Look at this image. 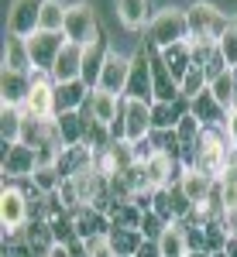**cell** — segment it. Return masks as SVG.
<instances>
[{
  "label": "cell",
  "instance_id": "1",
  "mask_svg": "<svg viewBox=\"0 0 237 257\" xmlns=\"http://www.w3.org/2000/svg\"><path fill=\"white\" fill-rule=\"evenodd\" d=\"M186 24H189V45H217L227 31L230 21L213 4H193L186 7Z\"/></svg>",
  "mask_w": 237,
  "mask_h": 257
},
{
  "label": "cell",
  "instance_id": "2",
  "mask_svg": "<svg viewBox=\"0 0 237 257\" xmlns=\"http://www.w3.org/2000/svg\"><path fill=\"white\" fill-rule=\"evenodd\" d=\"M179 41H189L186 11L169 7V11L155 14V21L148 24V41H144V45H151V48H158V52H165V48H172V45H179Z\"/></svg>",
  "mask_w": 237,
  "mask_h": 257
},
{
  "label": "cell",
  "instance_id": "3",
  "mask_svg": "<svg viewBox=\"0 0 237 257\" xmlns=\"http://www.w3.org/2000/svg\"><path fill=\"white\" fill-rule=\"evenodd\" d=\"M0 223H4V233L24 230L31 223V199L24 196L14 182H4V192H0Z\"/></svg>",
  "mask_w": 237,
  "mask_h": 257
},
{
  "label": "cell",
  "instance_id": "4",
  "mask_svg": "<svg viewBox=\"0 0 237 257\" xmlns=\"http://www.w3.org/2000/svg\"><path fill=\"white\" fill-rule=\"evenodd\" d=\"M127 99H141V103H155V79H151V52L148 45H141L131 55V76H127Z\"/></svg>",
  "mask_w": 237,
  "mask_h": 257
},
{
  "label": "cell",
  "instance_id": "5",
  "mask_svg": "<svg viewBox=\"0 0 237 257\" xmlns=\"http://www.w3.org/2000/svg\"><path fill=\"white\" fill-rule=\"evenodd\" d=\"M21 110L38 120L55 117V79H52V72H31V93H28Z\"/></svg>",
  "mask_w": 237,
  "mask_h": 257
},
{
  "label": "cell",
  "instance_id": "6",
  "mask_svg": "<svg viewBox=\"0 0 237 257\" xmlns=\"http://www.w3.org/2000/svg\"><path fill=\"white\" fill-rule=\"evenodd\" d=\"M28 41V52H31V62H35V72H52V65L59 59V52L65 48V35L62 31H35Z\"/></svg>",
  "mask_w": 237,
  "mask_h": 257
},
{
  "label": "cell",
  "instance_id": "7",
  "mask_svg": "<svg viewBox=\"0 0 237 257\" xmlns=\"http://www.w3.org/2000/svg\"><path fill=\"white\" fill-rule=\"evenodd\" d=\"M65 38L72 41V45H90V41L100 38V28H97V14H93V7L90 4H72L69 7V14H65Z\"/></svg>",
  "mask_w": 237,
  "mask_h": 257
},
{
  "label": "cell",
  "instance_id": "8",
  "mask_svg": "<svg viewBox=\"0 0 237 257\" xmlns=\"http://www.w3.org/2000/svg\"><path fill=\"white\" fill-rule=\"evenodd\" d=\"M41 7L45 0H14L7 11V31L18 38H31L41 28Z\"/></svg>",
  "mask_w": 237,
  "mask_h": 257
},
{
  "label": "cell",
  "instance_id": "9",
  "mask_svg": "<svg viewBox=\"0 0 237 257\" xmlns=\"http://www.w3.org/2000/svg\"><path fill=\"white\" fill-rule=\"evenodd\" d=\"M38 172V151L28 144H11L4 148V178L18 182V178H31Z\"/></svg>",
  "mask_w": 237,
  "mask_h": 257
},
{
  "label": "cell",
  "instance_id": "10",
  "mask_svg": "<svg viewBox=\"0 0 237 257\" xmlns=\"http://www.w3.org/2000/svg\"><path fill=\"white\" fill-rule=\"evenodd\" d=\"M127 76H131V59L120 55L117 48H110V55H107V62H103V72H100L97 89L114 93V96H124V89H127Z\"/></svg>",
  "mask_w": 237,
  "mask_h": 257
},
{
  "label": "cell",
  "instance_id": "11",
  "mask_svg": "<svg viewBox=\"0 0 237 257\" xmlns=\"http://www.w3.org/2000/svg\"><path fill=\"white\" fill-rule=\"evenodd\" d=\"M151 209H155L165 223H179L182 216H189L196 206L186 199L182 185L176 182V185H169V189H158V192H155V206H151Z\"/></svg>",
  "mask_w": 237,
  "mask_h": 257
},
{
  "label": "cell",
  "instance_id": "12",
  "mask_svg": "<svg viewBox=\"0 0 237 257\" xmlns=\"http://www.w3.org/2000/svg\"><path fill=\"white\" fill-rule=\"evenodd\" d=\"M155 127H151V103H141V99H127L124 96V141H141L148 138Z\"/></svg>",
  "mask_w": 237,
  "mask_h": 257
},
{
  "label": "cell",
  "instance_id": "13",
  "mask_svg": "<svg viewBox=\"0 0 237 257\" xmlns=\"http://www.w3.org/2000/svg\"><path fill=\"white\" fill-rule=\"evenodd\" d=\"M189 113H193L203 127H227V117H230V110H227V106L210 93V86H206V89L189 103Z\"/></svg>",
  "mask_w": 237,
  "mask_h": 257
},
{
  "label": "cell",
  "instance_id": "14",
  "mask_svg": "<svg viewBox=\"0 0 237 257\" xmlns=\"http://www.w3.org/2000/svg\"><path fill=\"white\" fill-rule=\"evenodd\" d=\"M114 11H117V21L127 31H141L155 21L151 0H114Z\"/></svg>",
  "mask_w": 237,
  "mask_h": 257
},
{
  "label": "cell",
  "instance_id": "15",
  "mask_svg": "<svg viewBox=\"0 0 237 257\" xmlns=\"http://www.w3.org/2000/svg\"><path fill=\"white\" fill-rule=\"evenodd\" d=\"M110 55V41L100 35L97 41H90L86 48H83V82L90 86V89H97L100 82V72H103V62Z\"/></svg>",
  "mask_w": 237,
  "mask_h": 257
},
{
  "label": "cell",
  "instance_id": "16",
  "mask_svg": "<svg viewBox=\"0 0 237 257\" xmlns=\"http://www.w3.org/2000/svg\"><path fill=\"white\" fill-rule=\"evenodd\" d=\"M52 79L55 82H76L83 79V45L65 41V48L59 52V59L52 65Z\"/></svg>",
  "mask_w": 237,
  "mask_h": 257
},
{
  "label": "cell",
  "instance_id": "17",
  "mask_svg": "<svg viewBox=\"0 0 237 257\" xmlns=\"http://www.w3.org/2000/svg\"><path fill=\"white\" fill-rule=\"evenodd\" d=\"M72 223H76V237L79 240H93V237L110 233V216L100 213V209H93V206L76 209V213H72Z\"/></svg>",
  "mask_w": 237,
  "mask_h": 257
},
{
  "label": "cell",
  "instance_id": "18",
  "mask_svg": "<svg viewBox=\"0 0 237 257\" xmlns=\"http://www.w3.org/2000/svg\"><path fill=\"white\" fill-rule=\"evenodd\" d=\"M189 117V99H172V103H151V127L155 131H176Z\"/></svg>",
  "mask_w": 237,
  "mask_h": 257
},
{
  "label": "cell",
  "instance_id": "19",
  "mask_svg": "<svg viewBox=\"0 0 237 257\" xmlns=\"http://www.w3.org/2000/svg\"><path fill=\"white\" fill-rule=\"evenodd\" d=\"M90 86L83 79H76V82H55V117L59 113H72V110H79L86 99H90Z\"/></svg>",
  "mask_w": 237,
  "mask_h": 257
},
{
  "label": "cell",
  "instance_id": "20",
  "mask_svg": "<svg viewBox=\"0 0 237 257\" xmlns=\"http://www.w3.org/2000/svg\"><path fill=\"white\" fill-rule=\"evenodd\" d=\"M28 93H31V76L4 69V76H0V96H4V106H24Z\"/></svg>",
  "mask_w": 237,
  "mask_h": 257
},
{
  "label": "cell",
  "instance_id": "21",
  "mask_svg": "<svg viewBox=\"0 0 237 257\" xmlns=\"http://www.w3.org/2000/svg\"><path fill=\"white\" fill-rule=\"evenodd\" d=\"M4 69H11V72H24V76L35 72V62H31V52H28V41L18 38V35H11L7 45H4Z\"/></svg>",
  "mask_w": 237,
  "mask_h": 257
},
{
  "label": "cell",
  "instance_id": "22",
  "mask_svg": "<svg viewBox=\"0 0 237 257\" xmlns=\"http://www.w3.org/2000/svg\"><path fill=\"white\" fill-rule=\"evenodd\" d=\"M90 110H93V120L97 123H114L124 110V96H114V93H103V89H93L90 93Z\"/></svg>",
  "mask_w": 237,
  "mask_h": 257
},
{
  "label": "cell",
  "instance_id": "23",
  "mask_svg": "<svg viewBox=\"0 0 237 257\" xmlns=\"http://www.w3.org/2000/svg\"><path fill=\"white\" fill-rule=\"evenodd\" d=\"M55 123H59V138L65 148H79L83 144V138H86V120H83V113L79 110H72V113H59L55 117Z\"/></svg>",
  "mask_w": 237,
  "mask_h": 257
},
{
  "label": "cell",
  "instance_id": "24",
  "mask_svg": "<svg viewBox=\"0 0 237 257\" xmlns=\"http://www.w3.org/2000/svg\"><path fill=\"white\" fill-rule=\"evenodd\" d=\"M162 62L169 65V72L176 76V82H182V76L193 69V45H189V41H179L172 48H165V52H162Z\"/></svg>",
  "mask_w": 237,
  "mask_h": 257
},
{
  "label": "cell",
  "instance_id": "25",
  "mask_svg": "<svg viewBox=\"0 0 237 257\" xmlns=\"http://www.w3.org/2000/svg\"><path fill=\"white\" fill-rule=\"evenodd\" d=\"M179 185H182L186 199H189L193 206H199L203 199L213 192V185H217V182H213V178H206V175H199L196 168H186V172H182V178H179Z\"/></svg>",
  "mask_w": 237,
  "mask_h": 257
},
{
  "label": "cell",
  "instance_id": "26",
  "mask_svg": "<svg viewBox=\"0 0 237 257\" xmlns=\"http://www.w3.org/2000/svg\"><path fill=\"white\" fill-rule=\"evenodd\" d=\"M86 165H93V151L83 148V144H79V148H65L59 158H55V168H59L62 178H72L76 172H83Z\"/></svg>",
  "mask_w": 237,
  "mask_h": 257
},
{
  "label": "cell",
  "instance_id": "27",
  "mask_svg": "<svg viewBox=\"0 0 237 257\" xmlns=\"http://www.w3.org/2000/svg\"><path fill=\"white\" fill-rule=\"evenodd\" d=\"M21 131H24V110L21 106H4L0 110V138H4V148L21 144Z\"/></svg>",
  "mask_w": 237,
  "mask_h": 257
},
{
  "label": "cell",
  "instance_id": "28",
  "mask_svg": "<svg viewBox=\"0 0 237 257\" xmlns=\"http://www.w3.org/2000/svg\"><path fill=\"white\" fill-rule=\"evenodd\" d=\"M107 237H110V243H114L117 257H134L138 247L144 243V233H141V230H127V226H110Z\"/></svg>",
  "mask_w": 237,
  "mask_h": 257
},
{
  "label": "cell",
  "instance_id": "29",
  "mask_svg": "<svg viewBox=\"0 0 237 257\" xmlns=\"http://www.w3.org/2000/svg\"><path fill=\"white\" fill-rule=\"evenodd\" d=\"M158 247H162V257H189V243H186V233H182L179 223H172V226L162 233Z\"/></svg>",
  "mask_w": 237,
  "mask_h": 257
},
{
  "label": "cell",
  "instance_id": "30",
  "mask_svg": "<svg viewBox=\"0 0 237 257\" xmlns=\"http://www.w3.org/2000/svg\"><path fill=\"white\" fill-rule=\"evenodd\" d=\"M110 216V226H127V230H141V213L134 202H114V209L107 213Z\"/></svg>",
  "mask_w": 237,
  "mask_h": 257
},
{
  "label": "cell",
  "instance_id": "31",
  "mask_svg": "<svg viewBox=\"0 0 237 257\" xmlns=\"http://www.w3.org/2000/svg\"><path fill=\"white\" fill-rule=\"evenodd\" d=\"M65 14H69V7H65L62 0H45L38 31H62V28H65ZM62 35H65V31H62Z\"/></svg>",
  "mask_w": 237,
  "mask_h": 257
},
{
  "label": "cell",
  "instance_id": "32",
  "mask_svg": "<svg viewBox=\"0 0 237 257\" xmlns=\"http://www.w3.org/2000/svg\"><path fill=\"white\" fill-rule=\"evenodd\" d=\"M206 86H210V79H206V72H203L199 65H193V69H189V72L182 76V82H179V96L193 103V99H196L199 93L206 89Z\"/></svg>",
  "mask_w": 237,
  "mask_h": 257
},
{
  "label": "cell",
  "instance_id": "33",
  "mask_svg": "<svg viewBox=\"0 0 237 257\" xmlns=\"http://www.w3.org/2000/svg\"><path fill=\"white\" fill-rule=\"evenodd\" d=\"M210 93L227 106V110H234L237 106V82H234V72H223L220 79H213L210 82Z\"/></svg>",
  "mask_w": 237,
  "mask_h": 257
},
{
  "label": "cell",
  "instance_id": "34",
  "mask_svg": "<svg viewBox=\"0 0 237 257\" xmlns=\"http://www.w3.org/2000/svg\"><path fill=\"white\" fill-rule=\"evenodd\" d=\"M4 257H38V250L24 240V230L4 233Z\"/></svg>",
  "mask_w": 237,
  "mask_h": 257
},
{
  "label": "cell",
  "instance_id": "35",
  "mask_svg": "<svg viewBox=\"0 0 237 257\" xmlns=\"http://www.w3.org/2000/svg\"><path fill=\"white\" fill-rule=\"evenodd\" d=\"M31 182H35V189H38V192L52 196V192L62 185V175H59V168H55V165H38V172L31 175Z\"/></svg>",
  "mask_w": 237,
  "mask_h": 257
},
{
  "label": "cell",
  "instance_id": "36",
  "mask_svg": "<svg viewBox=\"0 0 237 257\" xmlns=\"http://www.w3.org/2000/svg\"><path fill=\"white\" fill-rule=\"evenodd\" d=\"M217 189H220V199H223V209L227 213L237 209V168H227L223 178H217Z\"/></svg>",
  "mask_w": 237,
  "mask_h": 257
},
{
  "label": "cell",
  "instance_id": "37",
  "mask_svg": "<svg viewBox=\"0 0 237 257\" xmlns=\"http://www.w3.org/2000/svg\"><path fill=\"white\" fill-rule=\"evenodd\" d=\"M169 226H172V223H165L155 209H148V213L141 216V233H144V240H162V233H165Z\"/></svg>",
  "mask_w": 237,
  "mask_h": 257
},
{
  "label": "cell",
  "instance_id": "38",
  "mask_svg": "<svg viewBox=\"0 0 237 257\" xmlns=\"http://www.w3.org/2000/svg\"><path fill=\"white\" fill-rule=\"evenodd\" d=\"M217 48H220V55H223V62H227V69L234 72L237 69V28L234 24H230V31L217 41Z\"/></svg>",
  "mask_w": 237,
  "mask_h": 257
},
{
  "label": "cell",
  "instance_id": "39",
  "mask_svg": "<svg viewBox=\"0 0 237 257\" xmlns=\"http://www.w3.org/2000/svg\"><path fill=\"white\" fill-rule=\"evenodd\" d=\"M131 148H134V161H148V158H151V155H158V141H155V131H151L148 138L134 141Z\"/></svg>",
  "mask_w": 237,
  "mask_h": 257
},
{
  "label": "cell",
  "instance_id": "40",
  "mask_svg": "<svg viewBox=\"0 0 237 257\" xmlns=\"http://www.w3.org/2000/svg\"><path fill=\"white\" fill-rule=\"evenodd\" d=\"M86 250H90V257H117V250H114V243H110L107 233H103V237L86 240Z\"/></svg>",
  "mask_w": 237,
  "mask_h": 257
},
{
  "label": "cell",
  "instance_id": "41",
  "mask_svg": "<svg viewBox=\"0 0 237 257\" xmlns=\"http://www.w3.org/2000/svg\"><path fill=\"white\" fill-rule=\"evenodd\" d=\"M134 257H162V247H158V240H144L138 247V254Z\"/></svg>",
  "mask_w": 237,
  "mask_h": 257
},
{
  "label": "cell",
  "instance_id": "42",
  "mask_svg": "<svg viewBox=\"0 0 237 257\" xmlns=\"http://www.w3.org/2000/svg\"><path fill=\"white\" fill-rule=\"evenodd\" d=\"M227 138H230V144L237 148V106L230 110V117H227Z\"/></svg>",
  "mask_w": 237,
  "mask_h": 257
},
{
  "label": "cell",
  "instance_id": "43",
  "mask_svg": "<svg viewBox=\"0 0 237 257\" xmlns=\"http://www.w3.org/2000/svg\"><path fill=\"white\" fill-rule=\"evenodd\" d=\"M223 226H227V237H237V209L223 213Z\"/></svg>",
  "mask_w": 237,
  "mask_h": 257
},
{
  "label": "cell",
  "instance_id": "44",
  "mask_svg": "<svg viewBox=\"0 0 237 257\" xmlns=\"http://www.w3.org/2000/svg\"><path fill=\"white\" fill-rule=\"evenodd\" d=\"M223 257H237V237H227V243H223Z\"/></svg>",
  "mask_w": 237,
  "mask_h": 257
},
{
  "label": "cell",
  "instance_id": "45",
  "mask_svg": "<svg viewBox=\"0 0 237 257\" xmlns=\"http://www.w3.org/2000/svg\"><path fill=\"white\" fill-rule=\"evenodd\" d=\"M230 24H234V28H237V18H234V21H230Z\"/></svg>",
  "mask_w": 237,
  "mask_h": 257
},
{
  "label": "cell",
  "instance_id": "46",
  "mask_svg": "<svg viewBox=\"0 0 237 257\" xmlns=\"http://www.w3.org/2000/svg\"><path fill=\"white\" fill-rule=\"evenodd\" d=\"M234 82H237V69H234Z\"/></svg>",
  "mask_w": 237,
  "mask_h": 257
}]
</instances>
